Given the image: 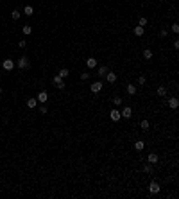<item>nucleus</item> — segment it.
Wrapping results in <instances>:
<instances>
[{"instance_id": "1", "label": "nucleus", "mask_w": 179, "mask_h": 199, "mask_svg": "<svg viewBox=\"0 0 179 199\" xmlns=\"http://www.w3.org/2000/svg\"><path fill=\"white\" fill-rule=\"evenodd\" d=\"M52 82L57 86V88H65V82H63V77H59V76H54L52 77Z\"/></svg>"}, {"instance_id": "2", "label": "nucleus", "mask_w": 179, "mask_h": 199, "mask_svg": "<svg viewBox=\"0 0 179 199\" xmlns=\"http://www.w3.org/2000/svg\"><path fill=\"white\" fill-rule=\"evenodd\" d=\"M27 67H29V59H27L25 56H23V57H20V59H18V68H22V70H23V68H27Z\"/></svg>"}, {"instance_id": "3", "label": "nucleus", "mask_w": 179, "mask_h": 199, "mask_svg": "<svg viewBox=\"0 0 179 199\" xmlns=\"http://www.w3.org/2000/svg\"><path fill=\"white\" fill-rule=\"evenodd\" d=\"M2 67H4V70H7V72H9V70H13V68H14V63H13V59H5Z\"/></svg>"}, {"instance_id": "4", "label": "nucleus", "mask_w": 179, "mask_h": 199, "mask_svg": "<svg viewBox=\"0 0 179 199\" xmlns=\"http://www.w3.org/2000/svg\"><path fill=\"white\" fill-rule=\"evenodd\" d=\"M120 115H122L124 119H131V115H133V110H131L129 106H125V108L122 110V113H120Z\"/></svg>"}, {"instance_id": "5", "label": "nucleus", "mask_w": 179, "mask_h": 199, "mask_svg": "<svg viewBox=\"0 0 179 199\" xmlns=\"http://www.w3.org/2000/svg\"><path fill=\"white\" fill-rule=\"evenodd\" d=\"M159 188H161V187H159L156 181H152V183L149 185V190H150V194H158V192H159Z\"/></svg>"}, {"instance_id": "6", "label": "nucleus", "mask_w": 179, "mask_h": 199, "mask_svg": "<svg viewBox=\"0 0 179 199\" xmlns=\"http://www.w3.org/2000/svg\"><path fill=\"white\" fill-rule=\"evenodd\" d=\"M120 117H122V115H120V111H118V110H111V120H113V122H118Z\"/></svg>"}, {"instance_id": "7", "label": "nucleus", "mask_w": 179, "mask_h": 199, "mask_svg": "<svg viewBox=\"0 0 179 199\" xmlns=\"http://www.w3.org/2000/svg\"><path fill=\"white\" fill-rule=\"evenodd\" d=\"M90 88H91V92H95V93H97V92H100V90H102V82H100V81H97V82H93Z\"/></svg>"}, {"instance_id": "8", "label": "nucleus", "mask_w": 179, "mask_h": 199, "mask_svg": "<svg viewBox=\"0 0 179 199\" xmlns=\"http://www.w3.org/2000/svg\"><path fill=\"white\" fill-rule=\"evenodd\" d=\"M86 65H88V68H95V67H97V59H95V57H88Z\"/></svg>"}, {"instance_id": "9", "label": "nucleus", "mask_w": 179, "mask_h": 199, "mask_svg": "<svg viewBox=\"0 0 179 199\" xmlns=\"http://www.w3.org/2000/svg\"><path fill=\"white\" fill-rule=\"evenodd\" d=\"M47 99H48V93H47V92H39L38 101H39V102H47Z\"/></svg>"}, {"instance_id": "10", "label": "nucleus", "mask_w": 179, "mask_h": 199, "mask_svg": "<svg viewBox=\"0 0 179 199\" xmlns=\"http://www.w3.org/2000/svg\"><path fill=\"white\" fill-rule=\"evenodd\" d=\"M147 160H149V163H150V165H154V163H158V154H154V153H152V154H149V156H147Z\"/></svg>"}, {"instance_id": "11", "label": "nucleus", "mask_w": 179, "mask_h": 199, "mask_svg": "<svg viewBox=\"0 0 179 199\" xmlns=\"http://www.w3.org/2000/svg\"><path fill=\"white\" fill-rule=\"evenodd\" d=\"M106 79L109 81V82H115V81H116V74H115V72H107V74H106Z\"/></svg>"}, {"instance_id": "12", "label": "nucleus", "mask_w": 179, "mask_h": 199, "mask_svg": "<svg viewBox=\"0 0 179 199\" xmlns=\"http://www.w3.org/2000/svg\"><path fill=\"white\" fill-rule=\"evenodd\" d=\"M168 106H170V108H172V110H176V108H177V106H179L177 99H176V97H172V99H170V101H168Z\"/></svg>"}, {"instance_id": "13", "label": "nucleus", "mask_w": 179, "mask_h": 199, "mask_svg": "<svg viewBox=\"0 0 179 199\" xmlns=\"http://www.w3.org/2000/svg\"><path fill=\"white\" fill-rule=\"evenodd\" d=\"M143 32H145V29H143L142 25H138V27H134V34H136V36H143Z\"/></svg>"}, {"instance_id": "14", "label": "nucleus", "mask_w": 179, "mask_h": 199, "mask_svg": "<svg viewBox=\"0 0 179 199\" xmlns=\"http://www.w3.org/2000/svg\"><path fill=\"white\" fill-rule=\"evenodd\" d=\"M36 104H38V99H29L27 101V108H31V110L36 108Z\"/></svg>"}, {"instance_id": "15", "label": "nucleus", "mask_w": 179, "mask_h": 199, "mask_svg": "<svg viewBox=\"0 0 179 199\" xmlns=\"http://www.w3.org/2000/svg\"><path fill=\"white\" fill-rule=\"evenodd\" d=\"M32 13H34V9H32L31 5H25V9H23V14H25V16H31Z\"/></svg>"}, {"instance_id": "16", "label": "nucleus", "mask_w": 179, "mask_h": 199, "mask_svg": "<svg viewBox=\"0 0 179 199\" xmlns=\"http://www.w3.org/2000/svg\"><path fill=\"white\" fill-rule=\"evenodd\" d=\"M127 93H129V95H134V93H136V86H134V84H129V86H127Z\"/></svg>"}, {"instance_id": "17", "label": "nucleus", "mask_w": 179, "mask_h": 199, "mask_svg": "<svg viewBox=\"0 0 179 199\" xmlns=\"http://www.w3.org/2000/svg\"><path fill=\"white\" fill-rule=\"evenodd\" d=\"M107 72H109V70H107V67H100V68H99V72H97V74H99V76H102V77H104V76H106Z\"/></svg>"}, {"instance_id": "18", "label": "nucleus", "mask_w": 179, "mask_h": 199, "mask_svg": "<svg viewBox=\"0 0 179 199\" xmlns=\"http://www.w3.org/2000/svg\"><path fill=\"white\" fill-rule=\"evenodd\" d=\"M143 147H145V144H143L142 140H138V142H136V144H134V149H136V151H142Z\"/></svg>"}, {"instance_id": "19", "label": "nucleus", "mask_w": 179, "mask_h": 199, "mask_svg": "<svg viewBox=\"0 0 179 199\" xmlns=\"http://www.w3.org/2000/svg\"><path fill=\"white\" fill-rule=\"evenodd\" d=\"M143 57H145V59H150V57H152V50H149V48L143 50Z\"/></svg>"}, {"instance_id": "20", "label": "nucleus", "mask_w": 179, "mask_h": 199, "mask_svg": "<svg viewBox=\"0 0 179 199\" xmlns=\"http://www.w3.org/2000/svg\"><path fill=\"white\" fill-rule=\"evenodd\" d=\"M158 95H161V97L167 95V88H165V86H159V88H158Z\"/></svg>"}, {"instance_id": "21", "label": "nucleus", "mask_w": 179, "mask_h": 199, "mask_svg": "<svg viewBox=\"0 0 179 199\" xmlns=\"http://www.w3.org/2000/svg\"><path fill=\"white\" fill-rule=\"evenodd\" d=\"M22 32H23V34H31V32H32V29H31L29 25H25V27H22Z\"/></svg>"}, {"instance_id": "22", "label": "nucleus", "mask_w": 179, "mask_h": 199, "mask_svg": "<svg viewBox=\"0 0 179 199\" xmlns=\"http://www.w3.org/2000/svg\"><path fill=\"white\" fill-rule=\"evenodd\" d=\"M68 74H70V72H68L66 68H63V70H59V77H68Z\"/></svg>"}, {"instance_id": "23", "label": "nucleus", "mask_w": 179, "mask_h": 199, "mask_svg": "<svg viewBox=\"0 0 179 199\" xmlns=\"http://www.w3.org/2000/svg\"><path fill=\"white\" fill-rule=\"evenodd\" d=\"M20 16H22V14H20L18 11H13V13H11V18H13V20H18Z\"/></svg>"}, {"instance_id": "24", "label": "nucleus", "mask_w": 179, "mask_h": 199, "mask_svg": "<svg viewBox=\"0 0 179 199\" xmlns=\"http://www.w3.org/2000/svg\"><path fill=\"white\" fill-rule=\"evenodd\" d=\"M140 126H142V129H149V126H150V124H149V120H142V124H140Z\"/></svg>"}, {"instance_id": "25", "label": "nucleus", "mask_w": 179, "mask_h": 199, "mask_svg": "<svg viewBox=\"0 0 179 199\" xmlns=\"http://www.w3.org/2000/svg\"><path fill=\"white\" fill-rule=\"evenodd\" d=\"M143 170H145L147 174H150V172H152V165H150V163H149V165H145V167H143Z\"/></svg>"}, {"instance_id": "26", "label": "nucleus", "mask_w": 179, "mask_h": 199, "mask_svg": "<svg viewBox=\"0 0 179 199\" xmlns=\"http://www.w3.org/2000/svg\"><path fill=\"white\" fill-rule=\"evenodd\" d=\"M145 23H147V18H143V16H142V18L138 20V25H142V27H143Z\"/></svg>"}, {"instance_id": "27", "label": "nucleus", "mask_w": 179, "mask_h": 199, "mask_svg": "<svg viewBox=\"0 0 179 199\" xmlns=\"http://www.w3.org/2000/svg\"><path fill=\"white\" fill-rule=\"evenodd\" d=\"M113 102H115V106H120V104H122V99H120V97H115Z\"/></svg>"}, {"instance_id": "28", "label": "nucleus", "mask_w": 179, "mask_h": 199, "mask_svg": "<svg viewBox=\"0 0 179 199\" xmlns=\"http://www.w3.org/2000/svg\"><path fill=\"white\" fill-rule=\"evenodd\" d=\"M81 79H82V81L90 79V74H88V72H84V74H81Z\"/></svg>"}, {"instance_id": "29", "label": "nucleus", "mask_w": 179, "mask_h": 199, "mask_svg": "<svg viewBox=\"0 0 179 199\" xmlns=\"http://www.w3.org/2000/svg\"><path fill=\"white\" fill-rule=\"evenodd\" d=\"M172 32H176V34L179 32V25H177V23H174V25H172Z\"/></svg>"}, {"instance_id": "30", "label": "nucleus", "mask_w": 179, "mask_h": 199, "mask_svg": "<svg viewBox=\"0 0 179 199\" xmlns=\"http://www.w3.org/2000/svg\"><path fill=\"white\" fill-rule=\"evenodd\" d=\"M138 84H145V77H143V76L138 77Z\"/></svg>"}, {"instance_id": "31", "label": "nucleus", "mask_w": 179, "mask_h": 199, "mask_svg": "<svg viewBox=\"0 0 179 199\" xmlns=\"http://www.w3.org/2000/svg\"><path fill=\"white\" fill-rule=\"evenodd\" d=\"M159 34H161V36H163V38H165V36H167V34H168V31H167V29H161V32H159Z\"/></svg>"}, {"instance_id": "32", "label": "nucleus", "mask_w": 179, "mask_h": 199, "mask_svg": "<svg viewBox=\"0 0 179 199\" xmlns=\"http://www.w3.org/2000/svg\"><path fill=\"white\" fill-rule=\"evenodd\" d=\"M25 45H27L25 41H18V47H20V48H25Z\"/></svg>"}, {"instance_id": "33", "label": "nucleus", "mask_w": 179, "mask_h": 199, "mask_svg": "<svg viewBox=\"0 0 179 199\" xmlns=\"http://www.w3.org/2000/svg\"><path fill=\"white\" fill-rule=\"evenodd\" d=\"M0 102H2V99H0Z\"/></svg>"}, {"instance_id": "34", "label": "nucleus", "mask_w": 179, "mask_h": 199, "mask_svg": "<svg viewBox=\"0 0 179 199\" xmlns=\"http://www.w3.org/2000/svg\"><path fill=\"white\" fill-rule=\"evenodd\" d=\"M0 92H2V88H0Z\"/></svg>"}]
</instances>
